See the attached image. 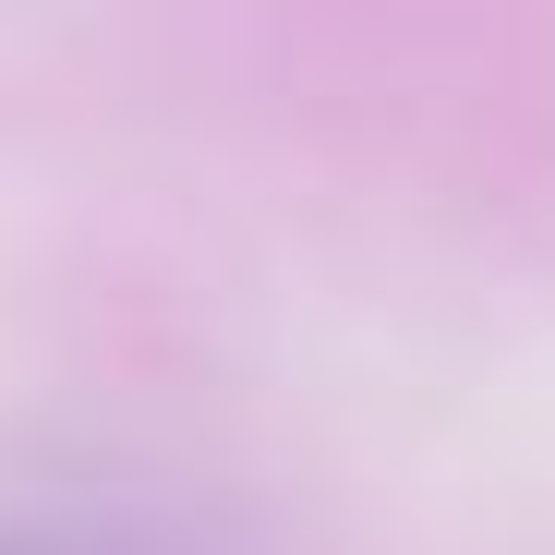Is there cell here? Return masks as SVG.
I'll return each mask as SVG.
<instances>
[{
	"label": "cell",
	"instance_id": "1",
	"mask_svg": "<svg viewBox=\"0 0 555 555\" xmlns=\"http://www.w3.org/2000/svg\"><path fill=\"white\" fill-rule=\"evenodd\" d=\"M0 555H61V543H0Z\"/></svg>",
	"mask_w": 555,
	"mask_h": 555
}]
</instances>
